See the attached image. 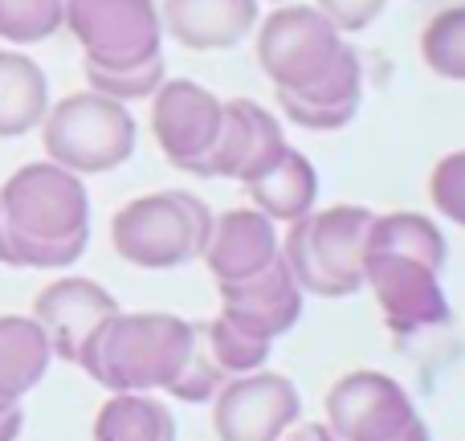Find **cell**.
Listing matches in <instances>:
<instances>
[{
	"mask_svg": "<svg viewBox=\"0 0 465 441\" xmlns=\"http://www.w3.org/2000/svg\"><path fill=\"white\" fill-rule=\"evenodd\" d=\"M278 254H282L278 225L249 205V209L213 213V233L201 262L209 266L217 286H229V282H241L249 274L265 270Z\"/></svg>",
	"mask_w": 465,
	"mask_h": 441,
	"instance_id": "cell-14",
	"label": "cell"
},
{
	"mask_svg": "<svg viewBox=\"0 0 465 441\" xmlns=\"http://www.w3.org/2000/svg\"><path fill=\"white\" fill-rule=\"evenodd\" d=\"M392 441H433V434H429V426H425V421H412V426L409 429H404V434H396Z\"/></svg>",
	"mask_w": 465,
	"mask_h": 441,
	"instance_id": "cell-33",
	"label": "cell"
},
{
	"mask_svg": "<svg viewBox=\"0 0 465 441\" xmlns=\"http://www.w3.org/2000/svg\"><path fill=\"white\" fill-rule=\"evenodd\" d=\"M302 421V396L282 372L229 376L213 396V429L221 441H282Z\"/></svg>",
	"mask_w": 465,
	"mask_h": 441,
	"instance_id": "cell-9",
	"label": "cell"
},
{
	"mask_svg": "<svg viewBox=\"0 0 465 441\" xmlns=\"http://www.w3.org/2000/svg\"><path fill=\"white\" fill-rule=\"evenodd\" d=\"M371 209L335 205L311 209L282 233V262L298 290L314 298H351L363 290V249H368Z\"/></svg>",
	"mask_w": 465,
	"mask_h": 441,
	"instance_id": "cell-3",
	"label": "cell"
},
{
	"mask_svg": "<svg viewBox=\"0 0 465 441\" xmlns=\"http://www.w3.org/2000/svg\"><path fill=\"white\" fill-rule=\"evenodd\" d=\"M225 123V98L193 78H163L152 95V135L172 168L196 176Z\"/></svg>",
	"mask_w": 465,
	"mask_h": 441,
	"instance_id": "cell-11",
	"label": "cell"
},
{
	"mask_svg": "<svg viewBox=\"0 0 465 441\" xmlns=\"http://www.w3.org/2000/svg\"><path fill=\"white\" fill-rule=\"evenodd\" d=\"M209 233L213 209L184 188L135 196L111 221L114 254L139 270H180V266L201 262Z\"/></svg>",
	"mask_w": 465,
	"mask_h": 441,
	"instance_id": "cell-4",
	"label": "cell"
},
{
	"mask_svg": "<svg viewBox=\"0 0 465 441\" xmlns=\"http://www.w3.org/2000/svg\"><path fill=\"white\" fill-rule=\"evenodd\" d=\"M62 29L82 45V62L94 65H135L163 54L155 0H65Z\"/></svg>",
	"mask_w": 465,
	"mask_h": 441,
	"instance_id": "cell-7",
	"label": "cell"
},
{
	"mask_svg": "<svg viewBox=\"0 0 465 441\" xmlns=\"http://www.w3.org/2000/svg\"><path fill=\"white\" fill-rule=\"evenodd\" d=\"M245 152H249V123H245V111H241V98H229L221 135H217V144H213V152L201 160L196 176H204V180H237L241 164H245Z\"/></svg>",
	"mask_w": 465,
	"mask_h": 441,
	"instance_id": "cell-28",
	"label": "cell"
},
{
	"mask_svg": "<svg viewBox=\"0 0 465 441\" xmlns=\"http://www.w3.org/2000/svg\"><path fill=\"white\" fill-rule=\"evenodd\" d=\"M41 144L45 160L62 164L74 176H103L135 155L139 123L127 103H114L98 90H78L49 103L41 119Z\"/></svg>",
	"mask_w": 465,
	"mask_h": 441,
	"instance_id": "cell-5",
	"label": "cell"
},
{
	"mask_svg": "<svg viewBox=\"0 0 465 441\" xmlns=\"http://www.w3.org/2000/svg\"><path fill=\"white\" fill-rule=\"evenodd\" d=\"M241 111H245V123H249V152L237 172V185H249V180L262 176V172L286 152L290 139H286V127H282L278 111L262 106L257 98H241Z\"/></svg>",
	"mask_w": 465,
	"mask_h": 441,
	"instance_id": "cell-27",
	"label": "cell"
},
{
	"mask_svg": "<svg viewBox=\"0 0 465 441\" xmlns=\"http://www.w3.org/2000/svg\"><path fill=\"white\" fill-rule=\"evenodd\" d=\"M262 0H160L163 41L193 54H225L253 37Z\"/></svg>",
	"mask_w": 465,
	"mask_h": 441,
	"instance_id": "cell-13",
	"label": "cell"
},
{
	"mask_svg": "<svg viewBox=\"0 0 465 441\" xmlns=\"http://www.w3.org/2000/svg\"><path fill=\"white\" fill-rule=\"evenodd\" d=\"M90 246V193L54 160L21 164L0 185V266L70 270Z\"/></svg>",
	"mask_w": 465,
	"mask_h": 441,
	"instance_id": "cell-1",
	"label": "cell"
},
{
	"mask_svg": "<svg viewBox=\"0 0 465 441\" xmlns=\"http://www.w3.org/2000/svg\"><path fill=\"white\" fill-rule=\"evenodd\" d=\"M322 413L339 441H392L420 417L412 393L396 376L376 368H355L339 376L322 396Z\"/></svg>",
	"mask_w": 465,
	"mask_h": 441,
	"instance_id": "cell-8",
	"label": "cell"
},
{
	"mask_svg": "<svg viewBox=\"0 0 465 441\" xmlns=\"http://www.w3.org/2000/svg\"><path fill=\"white\" fill-rule=\"evenodd\" d=\"M49 111V78L25 49H0V139H21Z\"/></svg>",
	"mask_w": 465,
	"mask_h": 441,
	"instance_id": "cell-19",
	"label": "cell"
},
{
	"mask_svg": "<svg viewBox=\"0 0 465 441\" xmlns=\"http://www.w3.org/2000/svg\"><path fill=\"white\" fill-rule=\"evenodd\" d=\"M65 0H0V41L5 45H41L62 33Z\"/></svg>",
	"mask_w": 465,
	"mask_h": 441,
	"instance_id": "cell-26",
	"label": "cell"
},
{
	"mask_svg": "<svg viewBox=\"0 0 465 441\" xmlns=\"http://www.w3.org/2000/svg\"><path fill=\"white\" fill-rule=\"evenodd\" d=\"M249 205L257 213H265L273 225H290L319 205V172H314L311 155H302L298 147H286L262 176H253L245 185Z\"/></svg>",
	"mask_w": 465,
	"mask_h": 441,
	"instance_id": "cell-18",
	"label": "cell"
},
{
	"mask_svg": "<svg viewBox=\"0 0 465 441\" xmlns=\"http://www.w3.org/2000/svg\"><path fill=\"white\" fill-rule=\"evenodd\" d=\"M225 368L217 364L213 356L209 339H204V323H193V339H188V352H184V364L180 372L172 376V385L163 393H172V401H184V405H204L221 393L225 385Z\"/></svg>",
	"mask_w": 465,
	"mask_h": 441,
	"instance_id": "cell-25",
	"label": "cell"
},
{
	"mask_svg": "<svg viewBox=\"0 0 465 441\" xmlns=\"http://www.w3.org/2000/svg\"><path fill=\"white\" fill-rule=\"evenodd\" d=\"M282 441H339V437L331 434L322 421H302V426H294Z\"/></svg>",
	"mask_w": 465,
	"mask_h": 441,
	"instance_id": "cell-31",
	"label": "cell"
},
{
	"mask_svg": "<svg viewBox=\"0 0 465 441\" xmlns=\"http://www.w3.org/2000/svg\"><path fill=\"white\" fill-rule=\"evenodd\" d=\"M420 62L445 82H465V8L450 5L420 29Z\"/></svg>",
	"mask_w": 465,
	"mask_h": 441,
	"instance_id": "cell-23",
	"label": "cell"
},
{
	"mask_svg": "<svg viewBox=\"0 0 465 441\" xmlns=\"http://www.w3.org/2000/svg\"><path fill=\"white\" fill-rule=\"evenodd\" d=\"M94 441H176V417L155 393H111L94 413Z\"/></svg>",
	"mask_w": 465,
	"mask_h": 441,
	"instance_id": "cell-20",
	"label": "cell"
},
{
	"mask_svg": "<svg viewBox=\"0 0 465 441\" xmlns=\"http://www.w3.org/2000/svg\"><path fill=\"white\" fill-rule=\"evenodd\" d=\"M54 347L33 315H0V409L21 405L49 376Z\"/></svg>",
	"mask_w": 465,
	"mask_h": 441,
	"instance_id": "cell-17",
	"label": "cell"
},
{
	"mask_svg": "<svg viewBox=\"0 0 465 441\" xmlns=\"http://www.w3.org/2000/svg\"><path fill=\"white\" fill-rule=\"evenodd\" d=\"M82 74H86V90H98V95L114 98V103H139V98H152L160 90V82L168 78V62H163V54L135 65L82 62Z\"/></svg>",
	"mask_w": 465,
	"mask_h": 441,
	"instance_id": "cell-24",
	"label": "cell"
},
{
	"mask_svg": "<svg viewBox=\"0 0 465 441\" xmlns=\"http://www.w3.org/2000/svg\"><path fill=\"white\" fill-rule=\"evenodd\" d=\"M429 201L445 221L465 225V152H450L429 172Z\"/></svg>",
	"mask_w": 465,
	"mask_h": 441,
	"instance_id": "cell-29",
	"label": "cell"
},
{
	"mask_svg": "<svg viewBox=\"0 0 465 441\" xmlns=\"http://www.w3.org/2000/svg\"><path fill=\"white\" fill-rule=\"evenodd\" d=\"M347 41L314 5H273L265 16H257L253 54L262 74L273 82V90L302 95L319 86L335 62L343 57Z\"/></svg>",
	"mask_w": 465,
	"mask_h": 441,
	"instance_id": "cell-6",
	"label": "cell"
},
{
	"mask_svg": "<svg viewBox=\"0 0 465 441\" xmlns=\"http://www.w3.org/2000/svg\"><path fill=\"white\" fill-rule=\"evenodd\" d=\"M204 339H209L217 364L225 368V376H245V372L265 368V360H270V352H273L270 336L229 319V315H217V319L204 323Z\"/></svg>",
	"mask_w": 465,
	"mask_h": 441,
	"instance_id": "cell-22",
	"label": "cell"
},
{
	"mask_svg": "<svg viewBox=\"0 0 465 441\" xmlns=\"http://www.w3.org/2000/svg\"><path fill=\"white\" fill-rule=\"evenodd\" d=\"M114 311H119V298L103 282L82 278V274H62L49 286H41V295L33 298V319L45 331L54 360L65 364L78 360L86 336Z\"/></svg>",
	"mask_w": 465,
	"mask_h": 441,
	"instance_id": "cell-12",
	"label": "cell"
},
{
	"mask_svg": "<svg viewBox=\"0 0 465 441\" xmlns=\"http://www.w3.org/2000/svg\"><path fill=\"white\" fill-rule=\"evenodd\" d=\"M193 323L168 311H114L86 336L78 368L106 393H163L180 372Z\"/></svg>",
	"mask_w": 465,
	"mask_h": 441,
	"instance_id": "cell-2",
	"label": "cell"
},
{
	"mask_svg": "<svg viewBox=\"0 0 465 441\" xmlns=\"http://www.w3.org/2000/svg\"><path fill=\"white\" fill-rule=\"evenodd\" d=\"M25 429V409L13 405V409H0V441H16Z\"/></svg>",
	"mask_w": 465,
	"mask_h": 441,
	"instance_id": "cell-32",
	"label": "cell"
},
{
	"mask_svg": "<svg viewBox=\"0 0 465 441\" xmlns=\"http://www.w3.org/2000/svg\"><path fill=\"white\" fill-rule=\"evenodd\" d=\"M217 290H221V315H229V319L245 323V327L262 331L270 339L294 331V323L302 319V290H298L294 274L286 270L282 254L265 270Z\"/></svg>",
	"mask_w": 465,
	"mask_h": 441,
	"instance_id": "cell-15",
	"label": "cell"
},
{
	"mask_svg": "<svg viewBox=\"0 0 465 441\" xmlns=\"http://www.w3.org/2000/svg\"><path fill=\"white\" fill-rule=\"evenodd\" d=\"M314 8H319V13L347 37V33L371 29V25L384 16L388 0H314Z\"/></svg>",
	"mask_w": 465,
	"mask_h": 441,
	"instance_id": "cell-30",
	"label": "cell"
},
{
	"mask_svg": "<svg viewBox=\"0 0 465 441\" xmlns=\"http://www.w3.org/2000/svg\"><path fill=\"white\" fill-rule=\"evenodd\" d=\"M262 5H294V0H262Z\"/></svg>",
	"mask_w": 465,
	"mask_h": 441,
	"instance_id": "cell-34",
	"label": "cell"
},
{
	"mask_svg": "<svg viewBox=\"0 0 465 441\" xmlns=\"http://www.w3.org/2000/svg\"><path fill=\"white\" fill-rule=\"evenodd\" d=\"M278 95V111L282 119H290L302 131H343L347 123L360 115L363 103V62L355 54V45L343 49V57L335 62V70L319 82V86L302 90V95H286V90H273Z\"/></svg>",
	"mask_w": 465,
	"mask_h": 441,
	"instance_id": "cell-16",
	"label": "cell"
},
{
	"mask_svg": "<svg viewBox=\"0 0 465 441\" xmlns=\"http://www.w3.org/2000/svg\"><path fill=\"white\" fill-rule=\"evenodd\" d=\"M363 254H401L417 262L445 270L450 262V241L441 225L425 213H371L368 225V249Z\"/></svg>",
	"mask_w": 465,
	"mask_h": 441,
	"instance_id": "cell-21",
	"label": "cell"
},
{
	"mask_svg": "<svg viewBox=\"0 0 465 441\" xmlns=\"http://www.w3.org/2000/svg\"><path fill=\"white\" fill-rule=\"evenodd\" d=\"M363 286L376 295L388 331L417 336L450 323V295L441 270L401 254H363Z\"/></svg>",
	"mask_w": 465,
	"mask_h": 441,
	"instance_id": "cell-10",
	"label": "cell"
}]
</instances>
